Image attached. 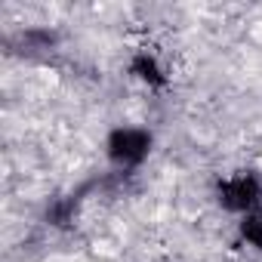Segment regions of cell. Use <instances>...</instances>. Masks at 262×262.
<instances>
[{"mask_svg": "<svg viewBox=\"0 0 262 262\" xmlns=\"http://www.w3.org/2000/svg\"><path fill=\"white\" fill-rule=\"evenodd\" d=\"M129 77L139 80L148 90H164L170 83V65L164 62L161 53H155L148 47H139L129 56Z\"/></svg>", "mask_w": 262, "mask_h": 262, "instance_id": "3957f363", "label": "cell"}, {"mask_svg": "<svg viewBox=\"0 0 262 262\" xmlns=\"http://www.w3.org/2000/svg\"><path fill=\"white\" fill-rule=\"evenodd\" d=\"M216 204L234 216V219H244L256 210H262V176L256 170H237V173H228L216 182Z\"/></svg>", "mask_w": 262, "mask_h": 262, "instance_id": "7a4b0ae2", "label": "cell"}, {"mask_svg": "<svg viewBox=\"0 0 262 262\" xmlns=\"http://www.w3.org/2000/svg\"><path fill=\"white\" fill-rule=\"evenodd\" d=\"M234 225H237V237H241V244H247L250 250L262 253V210H256V213L237 219Z\"/></svg>", "mask_w": 262, "mask_h": 262, "instance_id": "277c9868", "label": "cell"}, {"mask_svg": "<svg viewBox=\"0 0 262 262\" xmlns=\"http://www.w3.org/2000/svg\"><path fill=\"white\" fill-rule=\"evenodd\" d=\"M151 151H155V133L139 123H117L102 139V155L108 167L120 173H136L139 167H145Z\"/></svg>", "mask_w": 262, "mask_h": 262, "instance_id": "6da1fadb", "label": "cell"}]
</instances>
